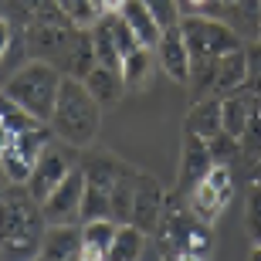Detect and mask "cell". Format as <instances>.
I'll use <instances>...</instances> for the list:
<instances>
[{
	"instance_id": "1",
	"label": "cell",
	"mask_w": 261,
	"mask_h": 261,
	"mask_svg": "<svg viewBox=\"0 0 261 261\" xmlns=\"http://www.w3.org/2000/svg\"><path fill=\"white\" fill-rule=\"evenodd\" d=\"M48 126L55 129L58 139L78 146V149L95 143V133L102 126V106L92 98L85 82H78V78H65L61 82L58 102H55V116H51Z\"/></svg>"
},
{
	"instance_id": "2",
	"label": "cell",
	"mask_w": 261,
	"mask_h": 261,
	"mask_svg": "<svg viewBox=\"0 0 261 261\" xmlns=\"http://www.w3.org/2000/svg\"><path fill=\"white\" fill-rule=\"evenodd\" d=\"M61 82H65V75H61L51 61L31 58L4 82V92H7L28 116L38 119V122H51L55 102H58V92H61Z\"/></svg>"
},
{
	"instance_id": "3",
	"label": "cell",
	"mask_w": 261,
	"mask_h": 261,
	"mask_svg": "<svg viewBox=\"0 0 261 261\" xmlns=\"http://www.w3.org/2000/svg\"><path fill=\"white\" fill-rule=\"evenodd\" d=\"M180 34H184V44L190 51V61L203 65V61H217L224 58L227 51L241 48V34L238 28L224 24L217 17H203V14H187L180 20Z\"/></svg>"
},
{
	"instance_id": "4",
	"label": "cell",
	"mask_w": 261,
	"mask_h": 261,
	"mask_svg": "<svg viewBox=\"0 0 261 261\" xmlns=\"http://www.w3.org/2000/svg\"><path fill=\"white\" fill-rule=\"evenodd\" d=\"M78 166H82L78 146L65 143V139H51V143L44 146V153L38 156V166H34V173H31V180H28L24 190H28L38 203H44L51 197V190H55L71 170H78Z\"/></svg>"
},
{
	"instance_id": "5",
	"label": "cell",
	"mask_w": 261,
	"mask_h": 261,
	"mask_svg": "<svg viewBox=\"0 0 261 261\" xmlns=\"http://www.w3.org/2000/svg\"><path fill=\"white\" fill-rule=\"evenodd\" d=\"M231 194H234V190H231V166L214 163L211 173L190 190V197H187V211L194 214L197 221L214 224V221H217V214L231 203Z\"/></svg>"
},
{
	"instance_id": "6",
	"label": "cell",
	"mask_w": 261,
	"mask_h": 261,
	"mask_svg": "<svg viewBox=\"0 0 261 261\" xmlns=\"http://www.w3.org/2000/svg\"><path fill=\"white\" fill-rule=\"evenodd\" d=\"M82 197H85V173H82V166L71 170V173L61 180L51 197L41 203V214H44V221L51 224H75L82 221Z\"/></svg>"
},
{
	"instance_id": "7",
	"label": "cell",
	"mask_w": 261,
	"mask_h": 261,
	"mask_svg": "<svg viewBox=\"0 0 261 261\" xmlns=\"http://www.w3.org/2000/svg\"><path fill=\"white\" fill-rule=\"evenodd\" d=\"M163 211H166V190L160 187V180L149 173L139 170L136 176V200H133V224L139 231L153 234L163 221Z\"/></svg>"
},
{
	"instance_id": "8",
	"label": "cell",
	"mask_w": 261,
	"mask_h": 261,
	"mask_svg": "<svg viewBox=\"0 0 261 261\" xmlns=\"http://www.w3.org/2000/svg\"><path fill=\"white\" fill-rule=\"evenodd\" d=\"M211 166H214V156H211V149H207V143L197 139V136H184V163H180L176 197H184V200H187L190 190L211 173Z\"/></svg>"
},
{
	"instance_id": "9",
	"label": "cell",
	"mask_w": 261,
	"mask_h": 261,
	"mask_svg": "<svg viewBox=\"0 0 261 261\" xmlns=\"http://www.w3.org/2000/svg\"><path fill=\"white\" fill-rule=\"evenodd\" d=\"M153 55L160 58V68L166 71V78H173L176 85H187V82H190L194 61H190V51H187V44H184L180 28L163 31V38H160V44H156Z\"/></svg>"
},
{
	"instance_id": "10",
	"label": "cell",
	"mask_w": 261,
	"mask_h": 261,
	"mask_svg": "<svg viewBox=\"0 0 261 261\" xmlns=\"http://www.w3.org/2000/svg\"><path fill=\"white\" fill-rule=\"evenodd\" d=\"M184 129H187V136H197L203 143L221 136L224 133V98H200V102H194V109L187 112Z\"/></svg>"
},
{
	"instance_id": "11",
	"label": "cell",
	"mask_w": 261,
	"mask_h": 261,
	"mask_svg": "<svg viewBox=\"0 0 261 261\" xmlns=\"http://www.w3.org/2000/svg\"><path fill=\"white\" fill-rule=\"evenodd\" d=\"M122 170H126V163H122L119 156L106 153V149H95V153H85V156H82V173H85V184L88 187H98V190H106V194H112V187L119 184Z\"/></svg>"
},
{
	"instance_id": "12",
	"label": "cell",
	"mask_w": 261,
	"mask_h": 261,
	"mask_svg": "<svg viewBox=\"0 0 261 261\" xmlns=\"http://www.w3.org/2000/svg\"><path fill=\"white\" fill-rule=\"evenodd\" d=\"M82 251V227L75 224H51L41 241V258L44 261H71Z\"/></svg>"
},
{
	"instance_id": "13",
	"label": "cell",
	"mask_w": 261,
	"mask_h": 261,
	"mask_svg": "<svg viewBox=\"0 0 261 261\" xmlns=\"http://www.w3.org/2000/svg\"><path fill=\"white\" fill-rule=\"evenodd\" d=\"M248 85V51H227L224 58H217V75H214V92L221 95H234Z\"/></svg>"
},
{
	"instance_id": "14",
	"label": "cell",
	"mask_w": 261,
	"mask_h": 261,
	"mask_svg": "<svg viewBox=\"0 0 261 261\" xmlns=\"http://www.w3.org/2000/svg\"><path fill=\"white\" fill-rule=\"evenodd\" d=\"M119 17L133 28V34L139 38V44H143V48L156 51V44H160V38H163V28L156 24V17L146 10L143 0H126V4H122V10H119Z\"/></svg>"
},
{
	"instance_id": "15",
	"label": "cell",
	"mask_w": 261,
	"mask_h": 261,
	"mask_svg": "<svg viewBox=\"0 0 261 261\" xmlns=\"http://www.w3.org/2000/svg\"><path fill=\"white\" fill-rule=\"evenodd\" d=\"M85 88L92 92V98H95L98 106L106 109V106H112V102H119V98H122L126 82H122V71H119V68L95 65L92 71H88V78H85Z\"/></svg>"
},
{
	"instance_id": "16",
	"label": "cell",
	"mask_w": 261,
	"mask_h": 261,
	"mask_svg": "<svg viewBox=\"0 0 261 261\" xmlns=\"http://www.w3.org/2000/svg\"><path fill=\"white\" fill-rule=\"evenodd\" d=\"M61 65H65V78L85 82L88 71L98 65V61H95V48H92V31H78L75 44H71V51L61 58Z\"/></svg>"
},
{
	"instance_id": "17",
	"label": "cell",
	"mask_w": 261,
	"mask_h": 261,
	"mask_svg": "<svg viewBox=\"0 0 261 261\" xmlns=\"http://www.w3.org/2000/svg\"><path fill=\"white\" fill-rule=\"evenodd\" d=\"M146 254V231H139L136 224H119V234L112 248L106 251V261H143Z\"/></svg>"
},
{
	"instance_id": "18",
	"label": "cell",
	"mask_w": 261,
	"mask_h": 261,
	"mask_svg": "<svg viewBox=\"0 0 261 261\" xmlns=\"http://www.w3.org/2000/svg\"><path fill=\"white\" fill-rule=\"evenodd\" d=\"M136 176H139V170L126 163V170H122V176H119V184L112 187V194H109V200H112V221H116V224H133Z\"/></svg>"
},
{
	"instance_id": "19",
	"label": "cell",
	"mask_w": 261,
	"mask_h": 261,
	"mask_svg": "<svg viewBox=\"0 0 261 261\" xmlns=\"http://www.w3.org/2000/svg\"><path fill=\"white\" fill-rule=\"evenodd\" d=\"M92 48H95V61L106 68H122V58H119L116 38H112V17H98L92 24Z\"/></svg>"
},
{
	"instance_id": "20",
	"label": "cell",
	"mask_w": 261,
	"mask_h": 261,
	"mask_svg": "<svg viewBox=\"0 0 261 261\" xmlns=\"http://www.w3.org/2000/svg\"><path fill=\"white\" fill-rule=\"evenodd\" d=\"M0 166H4V173H7V180L14 187H28V180H31V173H34L38 160H34V156H28L17 143H14L7 153H0Z\"/></svg>"
},
{
	"instance_id": "21",
	"label": "cell",
	"mask_w": 261,
	"mask_h": 261,
	"mask_svg": "<svg viewBox=\"0 0 261 261\" xmlns=\"http://www.w3.org/2000/svg\"><path fill=\"white\" fill-rule=\"evenodd\" d=\"M116 234H119V224L112 221V217L82 224V244L98 248V251H109V248H112V241H116Z\"/></svg>"
},
{
	"instance_id": "22",
	"label": "cell",
	"mask_w": 261,
	"mask_h": 261,
	"mask_svg": "<svg viewBox=\"0 0 261 261\" xmlns=\"http://www.w3.org/2000/svg\"><path fill=\"white\" fill-rule=\"evenodd\" d=\"M149 68H153V51L149 48H139V51H133L126 61H122V82H126V88H133V85H143L146 78H149Z\"/></svg>"
},
{
	"instance_id": "23",
	"label": "cell",
	"mask_w": 261,
	"mask_h": 261,
	"mask_svg": "<svg viewBox=\"0 0 261 261\" xmlns=\"http://www.w3.org/2000/svg\"><path fill=\"white\" fill-rule=\"evenodd\" d=\"M106 217H112V200H109V194L98 190V187L85 184V197H82V224L106 221Z\"/></svg>"
},
{
	"instance_id": "24",
	"label": "cell",
	"mask_w": 261,
	"mask_h": 261,
	"mask_svg": "<svg viewBox=\"0 0 261 261\" xmlns=\"http://www.w3.org/2000/svg\"><path fill=\"white\" fill-rule=\"evenodd\" d=\"M146 4V10L156 17V24L163 31H173V28H180V0H143Z\"/></svg>"
},
{
	"instance_id": "25",
	"label": "cell",
	"mask_w": 261,
	"mask_h": 261,
	"mask_svg": "<svg viewBox=\"0 0 261 261\" xmlns=\"http://www.w3.org/2000/svg\"><path fill=\"white\" fill-rule=\"evenodd\" d=\"M207 149H211L214 163H221V166H231L234 160H241V139H234V136H227V133L214 136L211 143H207Z\"/></svg>"
},
{
	"instance_id": "26",
	"label": "cell",
	"mask_w": 261,
	"mask_h": 261,
	"mask_svg": "<svg viewBox=\"0 0 261 261\" xmlns=\"http://www.w3.org/2000/svg\"><path fill=\"white\" fill-rule=\"evenodd\" d=\"M241 160L251 166V170L261 163V116H254L251 122H248V129H244V136H241Z\"/></svg>"
},
{
	"instance_id": "27",
	"label": "cell",
	"mask_w": 261,
	"mask_h": 261,
	"mask_svg": "<svg viewBox=\"0 0 261 261\" xmlns=\"http://www.w3.org/2000/svg\"><path fill=\"white\" fill-rule=\"evenodd\" d=\"M112 38H116V48H119V58H122V61H126L133 51L143 48V44H139V38L133 34V28H129V24L119 17V14L112 17Z\"/></svg>"
},
{
	"instance_id": "28",
	"label": "cell",
	"mask_w": 261,
	"mask_h": 261,
	"mask_svg": "<svg viewBox=\"0 0 261 261\" xmlns=\"http://www.w3.org/2000/svg\"><path fill=\"white\" fill-rule=\"evenodd\" d=\"M248 231H251L254 244H261V184H254L248 194Z\"/></svg>"
},
{
	"instance_id": "29",
	"label": "cell",
	"mask_w": 261,
	"mask_h": 261,
	"mask_svg": "<svg viewBox=\"0 0 261 261\" xmlns=\"http://www.w3.org/2000/svg\"><path fill=\"white\" fill-rule=\"evenodd\" d=\"M244 51H248V82H251L254 92L261 95V41L251 44V48H244Z\"/></svg>"
},
{
	"instance_id": "30",
	"label": "cell",
	"mask_w": 261,
	"mask_h": 261,
	"mask_svg": "<svg viewBox=\"0 0 261 261\" xmlns=\"http://www.w3.org/2000/svg\"><path fill=\"white\" fill-rule=\"evenodd\" d=\"M122 4H126V0H92V7H95L98 17H116L119 10H122Z\"/></svg>"
},
{
	"instance_id": "31",
	"label": "cell",
	"mask_w": 261,
	"mask_h": 261,
	"mask_svg": "<svg viewBox=\"0 0 261 261\" xmlns=\"http://www.w3.org/2000/svg\"><path fill=\"white\" fill-rule=\"evenodd\" d=\"M180 10H187V14H203V17H211L214 0H180Z\"/></svg>"
},
{
	"instance_id": "32",
	"label": "cell",
	"mask_w": 261,
	"mask_h": 261,
	"mask_svg": "<svg viewBox=\"0 0 261 261\" xmlns=\"http://www.w3.org/2000/svg\"><path fill=\"white\" fill-rule=\"evenodd\" d=\"M10 41H14V28H10L7 17H0V65H4V58H7Z\"/></svg>"
},
{
	"instance_id": "33",
	"label": "cell",
	"mask_w": 261,
	"mask_h": 261,
	"mask_svg": "<svg viewBox=\"0 0 261 261\" xmlns=\"http://www.w3.org/2000/svg\"><path fill=\"white\" fill-rule=\"evenodd\" d=\"M14 143H17V133H14L7 122H0V153H7Z\"/></svg>"
},
{
	"instance_id": "34",
	"label": "cell",
	"mask_w": 261,
	"mask_h": 261,
	"mask_svg": "<svg viewBox=\"0 0 261 261\" xmlns=\"http://www.w3.org/2000/svg\"><path fill=\"white\" fill-rule=\"evenodd\" d=\"M78 261H106V251H98V248H88V244H82V251L75 254Z\"/></svg>"
},
{
	"instance_id": "35",
	"label": "cell",
	"mask_w": 261,
	"mask_h": 261,
	"mask_svg": "<svg viewBox=\"0 0 261 261\" xmlns=\"http://www.w3.org/2000/svg\"><path fill=\"white\" fill-rule=\"evenodd\" d=\"M173 261H207V258H203V254H197V251H176Z\"/></svg>"
},
{
	"instance_id": "36",
	"label": "cell",
	"mask_w": 261,
	"mask_h": 261,
	"mask_svg": "<svg viewBox=\"0 0 261 261\" xmlns=\"http://www.w3.org/2000/svg\"><path fill=\"white\" fill-rule=\"evenodd\" d=\"M10 187H14V184H10V180H7V173H4V166H0V197L7 194Z\"/></svg>"
},
{
	"instance_id": "37",
	"label": "cell",
	"mask_w": 261,
	"mask_h": 261,
	"mask_svg": "<svg viewBox=\"0 0 261 261\" xmlns=\"http://www.w3.org/2000/svg\"><path fill=\"white\" fill-rule=\"evenodd\" d=\"M251 180H258V184H261V163H258V166L251 170Z\"/></svg>"
},
{
	"instance_id": "38",
	"label": "cell",
	"mask_w": 261,
	"mask_h": 261,
	"mask_svg": "<svg viewBox=\"0 0 261 261\" xmlns=\"http://www.w3.org/2000/svg\"><path fill=\"white\" fill-rule=\"evenodd\" d=\"M251 261H261V244L254 248V254H251Z\"/></svg>"
},
{
	"instance_id": "39",
	"label": "cell",
	"mask_w": 261,
	"mask_h": 261,
	"mask_svg": "<svg viewBox=\"0 0 261 261\" xmlns=\"http://www.w3.org/2000/svg\"><path fill=\"white\" fill-rule=\"evenodd\" d=\"M0 98H4V82H0Z\"/></svg>"
},
{
	"instance_id": "40",
	"label": "cell",
	"mask_w": 261,
	"mask_h": 261,
	"mask_svg": "<svg viewBox=\"0 0 261 261\" xmlns=\"http://www.w3.org/2000/svg\"><path fill=\"white\" fill-rule=\"evenodd\" d=\"M34 261H44V258H41V254H38V258H34Z\"/></svg>"
},
{
	"instance_id": "41",
	"label": "cell",
	"mask_w": 261,
	"mask_h": 261,
	"mask_svg": "<svg viewBox=\"0 0 261 261\" xmlns=\"http://www.w3.org/2000/svg\"><path fill=\"white\" fill-rule=\"evenodd\" d=\"M71 261H78V258H71Z\"/></svg>"
}]
</instances>
